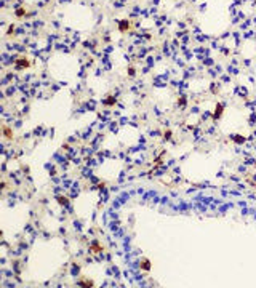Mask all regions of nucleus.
<instances>
[{
	"label": "nucleus",
	"mask_w": 256,
	"mask_h": 288,
	"mask_svg": "<svg viewBox=\"0 0 256 288\" xmlns=\"http://www.w3.org/2000/svg\"><path fill=\"white\" fill-rule=\"evenodd\" d=\"M223 109H224V107H223V104H218V106H216V110H215V115H213L215 119H219V117H221V114H223Z\"/></svg>",
	"instance_id": "1"
},
{
	"label": "nucleus",
	"mask_w": 256,
	"mask_h": 288,
	"mask_svg": "<svg viewBox=\"0 0 256 288\" xmlns=\"http://www.w3.org/2000/svg\"><path fill=\"white\" fill-rule=\"evenodd\" d=\"M18 67H29V61H27V59H26V61H24V59H19V61H18Z\"/></svg>",
	"instance_id": "2"
},
{
	"label": "nucleus",
	"mask_w": 256,
	"mask_h": 288,
	"mask_svg": "<svg viewBox=\"0 0 256 288\" xmlns=\"http://www.w3.org/2000/svg\"><path fill=\"white\" fill-rule=\"evenodd\" d=\"M232 138H234V139H235V143H239V144H242V143H245V138H243V136H239V135H234Z\"/></svg>",
	"instance_id": "3"
},
{
	"label": "nucleus",
	"mask_w": 256,
	"mask_h": 288,
	"mask_svg": "<svg viewBox=\"0 0 256 288\" xmlns=\"http://www.w3.org/2000/svg\"><path fill=\"white\" fill-rule=\"evenodd\" d=\"M80 285H82V286H93V282H91V280H82Z\"/></svg>",
	"instance_id": "4"
},
{
	"label": "nucleus",
	"mask_w": 256,
	"mask_h": 288,
	"mask_svg": "<svg viewBox=\"0 0 256 288\" xmlns=\"http://www.w3.org/2000/svg\"><path fill=\"white\" fill-rule=\"evenodd\" d=\"M120 24H122V26H120V31H125V29H127V24H130V23H127V21H122Z\"/></svg>",
	"instance_id": "5"
}]
</instances>
